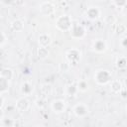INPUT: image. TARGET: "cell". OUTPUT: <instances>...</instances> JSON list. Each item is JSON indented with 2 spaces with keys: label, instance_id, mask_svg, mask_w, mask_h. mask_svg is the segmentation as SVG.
Listing matches in <instances>:
<instances>
[{
  "label": "cell",
  "instance_id": "cell-1",
  "mask_svg": "<svg viewBox=\"0 0 127 127\" xmlns=\"http://www.w3.org/2000/svg\"><path fill=\"white\" fill-rule=\"evenodd\" d=\"M71 26H72V21L68 15H65V14L62 15L58 17L56 20V27L61 31H64V32L69 31Z\"/></svg>",
  "mask_w": 127,
  "mask_h": 127
},
{
  "label": "cell",
  "instance_id": "cell-2",
  "mask_svg": "<svg viewBox=\"0 0 127 127\" xmlns=\"http://www.w3.org/2000/svg\"><path fill=\"white\" fill-rule=\"evenodd\" d=\"M94 80L100 85L107 84L111 81V73L106 69H98L94 73Z\"/></svg>",
  "mask_w": 127,
  "mask_h": 127
},
{
  "label": "cell",
  "instance_id": "cell-3",
  "mask_svg": "<svg viewBox=\"0 0 127 127\" xmlns=\"http://www.w3.org/2000/svg\"><path fill=\"white\" fill-rule=\"evenodd\" d=\"M66 61L70 64V65H76V64L80 60V52L77 49H70L65 54Z\"/></svg>",
  "mask_w": 127,
  "mask_h": 127
},
{
  "label": "cell",
  "instance_id": "cell-4",
  "mask_svg": "<svg viewBox=\"0 0 127 127\" xmlns=\"http://www.w3.org/2000/svg\"><path fill=\"white\" fill-rule=\"evenodd\" d=\"M69 33H70L71 38L77 40V39H81V38L84 37L85 29L80 24H72V26H71V28L69 30Z\"/></svg>",
  "mask_w": 127,
  "mask_h": 127
},
{
  "label": "cell",
  "instance_id": "cell-5",
  "mask_svg": "<svg viewBox=\"0 0 127 127\" xmlns=\"http://www.w3.org/2000/svg\"><path fill=\"white\" fill-rule=\"evenodd\" d=\"M55 11H56V8L54 4L50 1H45L40 5V12L44 16H51L55 13Z\"/></svg>",
  "mask_w": 127,
  "mask_h": 127
},
{
  "label": "cell",
  "instance_id": "cell-6",
  "mask_svg": "<svg viewBox=\"0 0 127 127\" xmlns=\"http://www.w3.org/2000/svg\"><path fill=\"white\" fill-rule=\"evenodd\" d=\"M89 110L86 104L84 103H77L73 106V113L78 118H83L88 114Z\"/></svg>",
  "mask_w": 127,
  "mask_h": 127
},
{
  "label": "cell",
  "instance_id": "cell-7",
  "mask_svg": "<svg viewBox=\"0 0 127 127\" xmlns=\"http://www.w3.org/2000/svg\"><path fill=\"white\" fill-rule=\"evenodd\" d=\"M15 107L19 112H25L30 107V101L26 97H21L16 101Z\"/></svg>",
  "mask_w": 127,
  "mask_h": 127
},
{
  "label": "cell",
  "instance_id": "cell-8",
  "mask_svg": "<svg viewBox=\"0 0 127 127\" xmlns=\"http://www.w3.org/2000/svg\"><path fill=\"white\" fill-rule=\"evenodd\" d=\"M51 108L55 113H62L65 110V102L62 99H56L52 102Z\"/></svg>",
  "mask_w": 127,
  "mask_h": 127
},
{
  "label": "cell",
  "instance_id": "cell-9",
  "mask_svg": "<svg viewBox=\"0 0 127 127\" xmlns=\"http://www.w3.org/2000/svg\"><path fill=\"white\" fill-rule=\"evenodd\" d=\"M92 48H93V51H95L96 53H104L107 50V44L104 40L98 39L93 42Z\"/></svg>",
  "mask_w": 127,
  "mask_h": 127
},
{
  "label": "cell",
  "instance_id": "cell-10",
  "mask_svg": "<svg viewBox=\"0 0 127 127\" xmlns=\"http://www.w3.org/2000/svg\"><path fill=\"white\" fill-rule=\"evenodd\" d=\"M86 17L89 20H97L100 17V10L98 9V7H89L86 12H85Z\"/></svg>",
  "mask_w": 127,
  "mask_h": 127
},
{
  "label": "cell",
  "instance_id": "cell-11",
  "mask_svg": "<svg viewBox=\"0 0 127 127\" xmlns=\"http://www.w3.org/2000/svg\"><path fill=\"white\" fill-rule=\"evenodd\" d=\"M110 90L115 93V94H119L122 92L123 90V86H122V83L119 79H113L110 81Z\"/></svg>",
  "mask_w": 127,
  "mask_h": 127
},
{
  "label": "cell",
  "instance_id": "cell-12",
  "mask_svg": "<svg viewBox=\"0 0 127 127\" xmlns=\"http://www.w3.org/2000/svg\"><path fill=\"white\" fill-rule=\"evenodd\" d=\"M39 45L40 47H49L52 44V39L48 34H41L39 36Z\"/></svg>",
  "mask_w": 127,
  "mask_h": 127
},
{
  "label": "cell",
  "instance_id": "cell-13",
  "mask_svg": "<svg viewBox=\"0 0 127 127\" xmlns=\"http://www.w3.org/2000/svg\"><path fill=\"white\" fill-rule=\"evenodd\" d=\"M0 76L1 77H4L5 79L7 80H11L13 77H14V71L10 68V67H3L0 71Z\"/></svg>",
  "mask_w": 127,
  "mask_h": 127
},
{
  "label": "cell",
  "instance_id": "cell-14",
  "mask_svg": "<svg viewBox=\"0 0 127 127\" xmlns=\"http://www.w3.org/2000/svg\"><path fill=\"white\" fill-rule=\"evenodd\" d=\"M11 29L14 32H21L24 29V23L20 19H15L11 23Z\"/></svg>",
  "mask_w": 127,
  "mask_h": 127
},
{
  "label": "cell",
  "instance_id": "cell-15",
  "mask_svg": "<svg viewBox=\"0 0 127 127\" xmlns=\"http://www.w3.org/2000/svg\"><path fill=\"white\" fill-rule=\"evenodd\" d=\"M8 89H9V80L0 76V95H4L6 92H8Z\"/></svg>",
  "mask_w": 127,
  "mask_h": 127
},
{
  "label": "cell",
  "instance_id": "cell-16",
  "mask_svg": "<svg viewBox=\"0 0 127 127\" xmlns=\"http://www.w3.org/2000/svg\"><path fill=\"white\" fill-rule=\"evenodd\" d=\"M21 92L24 95H29L32 92V85L29 82H23L21 85Z\"/></svg>",
  "mask_w": 127,
  "mask_h": 127
},
{
  "label": "cell",
  "instance_id": "cell-17",
  "mask_svg": "<svg viewBox=\"0 0 127 127\" xmlns=\"http://www.w3.org/2000/svg\"><path fill=\"white\" fill-rule=\"evenodd\" d=\"M1 125L3 127H13V126H16V122L13 119H10V118L4 119L3 114H2V116H1Z\"/></svg>",
  "mask_w": 127,
  "mask_h": 127
},
{
  "label": "cell",
  "instance_id": "cell-18",
  "mask_svg": "<svg viewBox=\"0 0 127 127\" xmlns=\"http://www.w3.org/2000/svg\"><path fill=\"white\" fill-rule=\"evenodd\" d=\"M76 86H77V89H78V91H81V92H85L86 90H88V83H87V81H86V80H84V79H81V80H79V81L77 82Z\"/></svg>",
  "mask_w": 127,
  "mask_h": 127
},
{
  "label": "cell",
  "instance_id": "cell-19",
  "mask_svg": "<svg viewBox=\"0 0 127 127\" xmlns=\"http://www.w3.org/2000/svg\"><path fill=\"white\" fill-rule=\"evenodd\" d=\"M38 56L41 59H46L49 56V49H48V47H40L38 49Z\"/></svg>",
  "mask_w": 127,
  "mask_h": 127
},
{
  "label": "cell",
  "instance_id": "cell-20",
  "mask_svg": "<svg viewBox=\"0 0 127 127\" xmlns=\"http://www.w3.org/2000/svg\"><path fill=\"white\" fill-rule=\"evenodd\" d=\"M70 67H71L70 64H69L67 61H65V62H63V63L60 64V65H59V70H60L61 72H67V71L70 69Z\"/></svg>",
  "mask_w": 127,
  "mask_h": 127
},
{
  "label": "cell",
  "instance_id": "cell-21",
  "mask_svg": "<svg viewBox=\"0 0 127 127\" xmlns=\"http://www.w3.org/2000/svg\"><path fill=\"white\" fill-rule=\"evenodd\" d=\"M116 66L118 68H120V69L126 68L127 67V59L126 58H123V57H120L116 61Z\"/></svg>",
  "mask_w": 127,
  "mask_h": 127
},
{
  "label": "cell",
  "instance_id": "cell-22",
  "mask_svg": "<svg viewBox=\"0 0 127 127\" xmlns=\"http://www.w3.org/2000/svg\"><path fill=\"white\" fill-rule=\"evenodd\" d=\"M77 91H78L77 86L74 85V84L68 85V86L66 87V90H65V92H66V94H67L68 96H73V95H75V94L77 93Z\"/></svg>",
  "mask_w": 127,
  "mask_h": 127
},
{
  "label": "cell",
  "instance_id": "cell-23",
  "mask_svg": "<svg viewBox=\"0 0 127 127\" xmlns=\"http://www.w3.org/2000/svg\"><path fill=\"white\" fill-rule=\"evenodd\" d=\"M126 26L123 24V23H120V24H118L117 26H116V28H115V32H116V34L117 35H122V34H124L125 32H126Z\"/></svg>",
  "mask_w": 127,
  "mask_h": 127
},
{
  "label": "cell",
  "instance_id": "cell-24",
  "mask_svg": "<svg viewBox=\"0 0 127 127\" xmlns=\"http://www.w3.org/2000/svg\"><path fill=\"white\" fill-rule=\"evenodd\" d=\"M113 2L118 8H124L127 5V0H113Z\"/></svg>",
  "mask_w": 127,
  "mask_h": 127
},
{
  "label": "cell",
  "instance_id": "cell-25",
  "mask_svg": "<svg viewBox=\"0 0 127 127\" xmlns=\"http://www.w3.org/2000/svg\"><path fill=\"white\" fill-rule=\"evenodd\" d=\"M7 40H8V38H7L6 34H5L4 32H1V38H0V48H3V47L6 45Z\"/></svg>",
  "mask_w": 127,
  "mask_h": 127
},
{
  "label": "cell",
  "instance_id": "cell-26",
  "mask_svg": "<svg viewBox=\"0 0 127 127\" xmlns=\"http://www.w3.org/2000/svg\"><path fill=\"white\" fill-rule=\"evenodd\" d=\"M36 106L38 107V108H43L44 106H45V101H44V99H38L37 101H36Z\"/></svg>",
  "mask_w": 127,
  "mask_h": 127
},
{
  "label": "cell",
  "instance_id": "cell-27",
  "mask_svg": "<svg viewBox=\"0 0 127 127\" xmlns=\"http://www.w3.org/2000/svg\"><path fill=\"white\" fill-rule=\"evenodd\" d=\"M121 45H122L124 48H127V38L122 39V41H121Z\"/></svg>",
  "mask_w": 127,
  "mask_h": 127
},
{
  "label": "cell",
  "instance_id": "cell-28",
  "mask_svg": "<svg viewBox=\"0 0 127 127\" xmlns=\"http://www.w3.org/2000/svg\"><path fill=\"white\" fill-rule=\"evenodd\" d=\"M61 1H63V2H69L70 0H61Z\"/></svg>",
  "mask_w": 127,
  "mask_h": 127
},
{
  "label": "cell",
  "instance_id": "cell-29",
  "mask_svg": "<svg viewBox=\"0 0 127 127\" xmlns=\"http://www.w3.org/2000/svg\"><path fill=\"white\" fill-rule=\"evenodd\" d=\"M126 112H127V106H126Z\"/></svg>",
  "mask_w": 127,
  "mask_h": 127
}]
</instances>
